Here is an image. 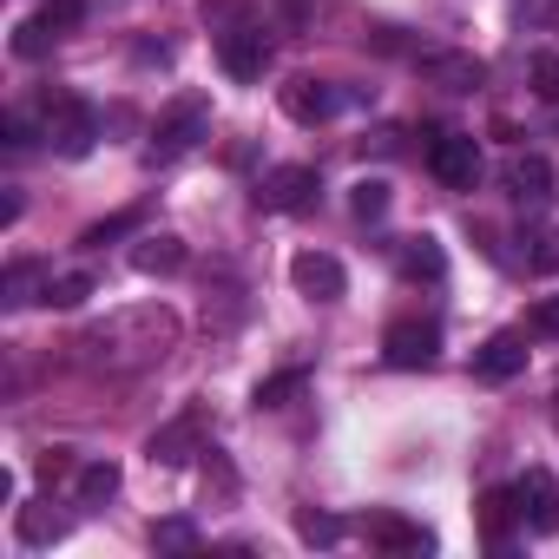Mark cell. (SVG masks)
Segmentation results:
<instances>
[{"label":"cell","mask_w":559,"mask_h":559,"mask_svg":"<svg viewBox=\"0 0 559 559\" xmlns=\"http://www.w3.org/2000/svg\"><path fill=\"white\" fill-rule=\"evenodd\" d=\"M533 270H559V230H539L533 237Z\"/></svg>","instance_id":"31"},{"label":"cell","mask_w":559,"mask_h":559,"mask_svg":"<svg viewBox=\"0 0 559 559\" xmlns=\"http://www.w3.org/2000/svg\"><path fill=\"white\" fill-rule=\"evenodd\" d=\"M389 204H395V191H389L382 178H362V185L349 191V211H356L362 224H382V217H389Z\"/></svg>","instance_id":"22"},{"label":"cell","mask_w":559,"mask_h":559,"mask_svg":"<svg viewBox=\"0 0 559 559\" xmlns=\"http://www.w3.org/2000/svg\"><path fill=\"white\" fill-rule=\"evenodd\" d=\"M47 139H53L60 158H86L99 145V112L86 99H53L47 106Z\"/></svg>","instance_id":"5"},{"label":"cell","mask_w":559,"mask_h":559,"mask_svg":"<svg viewBox=\"0 0 559 559\" xmlns=\"http://www.w3.org/2000/svg\"><path fill=\"white\" fill-rule=\"evenodd\" d=\"M520 493V520H526V533H559V480L546 474V467H526V480L513 487Z\"/></svg>","instance_id":"9"},{"label":"cell","mask_w":559,"mask_h":559,"mask_svg":"<svg viewBox=\"0 0 559 559\" xmlns=\"http://www.w3.org/2000/svg\"><path fill=\"white\" fill-rule=\"evenodd\" d=\"M304 382H310L304 369H284V376H270V382H257V408H284V402H290V395H297Z\"/></svg>","instance_id":"24"},{"label":"cell","mask_w":559,"mask_h":559,"mask_svg":"<svg viewBox=\"0 0 559 559\" xmlns=\"http://www.w3.org/2000/svg\"><path fill=\"white\" fill-rule=\"evenodd\" d=\"M132 263L145 270V276H171V270H185V243L178 237H139V250H132Z\"/></svg>","instance_id":"17"},{"label":"cell","mask_w":559,"mask_h":559,"mask_svg":"<svg viewBox=\"0 0 559 559\" xmlns=\"http://www.w3.org/2000/svg\"><path fill=\"white\" fill-rule=\"evenodd\" d=\"M40 21H47L53 34H67V27H80V21H86V0H47Z\"/></svg>","instance_id":"28"},{"label":"cell","mask_w":559,"mask_h":559,"mask_svg":"<svg viewBox=\"0 0 559 559\" xmlns=\"http://www.w3.org/2000/svg\"><path fill=\"white\" fill-rule=\"evenodd\" d=\"M507 191H513L520 211H546V204H552V165H546L539 152L513 158V165H507Z\"/></svg>","instance_id":"11"},{"label":"cell","mask_w":559,"mask_h":559,"mask_svg":"<svg viewBox=\"0 0 559 559\" xmlns=\"http://www.w3.org/2000/svg\"><path fill=\"white\" fill-rule=\"evenodd\" d=\"M139 224H145L139 211H119V217H106V224H93V230H86L80 243H93V250H99V243H112V237H126V230H139Z\"/></svg>","instance_id":"27"},{"label":"cell","mask_w":559,"mask_h":559,"mask_svg":"<svg viewBox=\"0 0 559 559\" xmlns=\"http://www.w3.org/2000/svg\"><path fill=\"white\" fill-rule=\"evenodd\" d=\"M204 126H211V99L204 93H185L158 126H152V145H145V165H171V158H185L198 139H204Z\"/></svg>","instance_id":"2"},{"label":"cell","mask_w":559,"mask_h":559,"mask_svg":"<svg viewBox=\"0 0 559 559\" xmlns=\"http://www.w3.org/2000/svg\"><path fill=\"white\" fill-rule=\"evenodd\" d=\"M297 533H304L310 546H336V539H343V526H336L330 513H304V520H297Z\"/></svg>","instance_id":"30"},{"label":"cell","mask_w":559,"mask_h":559,"mask_svg":"<svg viewBox=\"0 0 559 559\" xmlns=\"http://www.w3.org/2000/svg\"><path fill=\"white\" fill-rule=\"evenodd\" d=\"M198 441H204V415H198V408H185L178 421H165V428L152 435V461H158V467H178V461H191V454H198Z\"/></svg>","instance_id":"13"},{"label":"cell","mask_w":559,"mask_h":559,"mask_svg":"<svg viewBox=\"0 0 559 559\" xmlns=\"http://www.w3.org/2000/svg\"><path fill=\"white\" fill-rule=\"evenodd\" d=\"M441 270H448V257H441L435 237H408L402 243V276H428V284H441Z\"/></svg>","instance_id":"21"},{"label":"cell","mask_w":559,"mask_h":559,"mask_svg":"<svg viewBox=\"0 0 559 559\" xmlns=\"http://www.w3.org/2000/svg\"><path fill=\"white\" fill-rule=\"evenodd\" d=\"M310 198H317V165H276L257 185V204L263 211H310Z\"/></svg>","instance_id":"7"},{"label":"cell","mask_w":559,"mask_h":559,"mask_svg":"<svg viewBox=\"0 0 559 559\" xmlns=\"http://www.w3.org/2000/svg\"><path fill=\"white\" fill-rule=\"evenodd\" d=\"M428 171L448 191H474L480 185V145H474V132H435L428 139Z\"/></svg>","instance_id":"3"},{"label":"cell","mask_w":559,"mask_h":559,"mask_svg":"<svg viewBox=\"0 0 559 559\" xmlns=\"http://www.w3.org/2000/svg\"><path fill=\"white\" fill-rule=\"evenodd\" d=\"M526 73H533V93L539 99H559V53H533Z\"/></svg>","instance_id":"29"},{"label":"cell","mask_w":559,"mask_h":559,"mask_svg":"<svg viewBox=\"0 0 559 559\" xmlns=\"http://www.w3.org/2000/svg\"><path fill=\"white\" fill-rule=\"evenodd\" d=\"M152 546H165V552H191V546H198V526H191V520H158V526H152Z\"/></svg>","instance_id":"26"},{"label":"cell","mask_w":559,"mask_h":559,"mask_svg":"<svg viewBox=\"0 0 559 559\" xmlns=\"http://www.w3.org/2000/svg\"><path fill=\"white\" fill-rule=\"evenodd\" d=\"M270 53H276V47H270V27H257V21H237V27L217 34V60H224L230 80H263Z\"/></svg>","instance_id":"4"},{"label":"cell","mask_w":559,"mask_h":559,"mask_svg":"<svg viewBox=\"0 0 559 559\" xmlns=\"http://www.w3.org/2000/svg\"><path fill=\"white\" fill-rule=\"evenodd\" d=\"M284 112H290L297 126H323V119L343 112V93H336L330 80H317V73H297V80L284 86Z\"/></svg>","instance_id":"8"},{"label":"cell","mask_w":559,"mask_h":559,"mask_svg":"<svg viewBox=\"0 0 559 559\" xmlns=\"http://www.w3.org/2000/svg\"><path fill=\"white\" fill-rule=\"evenodd\" d=\"M47 290H53V270L34 263V257L8 263V276H0V297H8V310H21V304H47Z\"/></svg>","instance_id":"14"},{"label":"cell","mask_w":559,"mask_h":559,"mask_svg":"<svg viewBox=\"0 0 559 559\" xmlns=\"http://www.w3.org/2000/svg\"><path fill=\"white\" fill-rule=\"evenodd\" d=\"M8 145H14V152L34 145V119H27V112H8Z\"/></svg>","instance_id":"33"},{"label":"cell","mask_w":559,"mask_h":559,"mask_svg":"<svg viewBox=\"0 0 559 559\" xmlns=\"http://www.w3.org/2000/svg\"><path fill=\"white\" fill-rule=\"evenodd\" d=\"M171 343H178V317L171 310H158V304L152 310H119V317H106V323H93L80 336V362L86 369H145Z\"/></svg>","instance_id":"1"},{"label":"cell","mask_w":559,"mask_h":559,"mask_svg":"<svg viewBox=\"0 0 559 559\" xmlns=\"http://www.w3.org/2000/svg\"><path fill=\"white\" fill-rule=\"evenodd\" d=\"M369 539H376L382 552H435V533L415 526V520H395V513H382V520L369 526Z\"/></svg>","instance_id":"15"},{"label":"cell","mask_w":559,"mask_h":559,"mask_svg":"<svg viewBox=\"0 0 559 559\" xmlns=\"http://www.w3.org/2000/svg\"><path fill=\"white\" fill-rule=\"evenodd\" d=\"M513 520H520V493H513V487H493V493L480 500V526H487V546H507ZM520 526H526V520H520Z\"/></svg>","instance_id":"16"},{"label":"cell","mask_w":559,"mask_h":559,"mask_svg":"<svg viewBox=\"0 0 559 559\" xmlns=\"http://www.w3.org/2000/svg\"><path fill=\"white\" fill-rule=\"evenodd\" d=\"M47 47H53V27H47V21H21V27H14V53H21V60H40Z\"/></svg>","instance_id":"25"},{"label":"cell","mask_w":559,"mask_h":559,"mask_svg":"<svg viewBox=\"0 0 559 559\" xmlns=\"http://www.w3.org/2000/svg\"><path fill=\"white\" fill-rule=\"evenodd\" d=\"M382 356H389L395 369H428V362L441 356V323H435V317H402V323H389Z\"/></svg>","instance_id":"6"},{"label":"cell","mask_w":559,"mask_h":559,"mask_svg":"<svg viewBox=\"0 0 559 559\" xmlns=\"http://www.w3.org/2000/svg\"><path fill=\"white\" fill-rule=\"evenodd\" d=\"M526 369V343L513 336V330H500V336H487L480 349H474V376L480 382H513Z\"/></svg>","instance_id":"12"},{"label":"cell","mask_w":559,"mask_h":559,"mask_svg":"<svg viewBox=\"0 0 559 559\" xmlns=\"http://www.w3.org/2000/svg\"><path fill=\"white\" fill-rule=\"evenodd\" d=\"M67 539V513L53 507H21V546H60Z\"/></svg>","instance_id":"20"},{"label":"cell","mask_w":559,"mask_h":559,"mask_svg":"<svg viewBox=\"0 0 559 559\" xmlns=\"http://www.w3.org/2000/svg\"><path fill=\"white\" fill-rule=\"evenodd\" d=\"M93 297V276L86 270H67V276H53V290H47V304H60V310H80Z\"/></svg>","instance_id":"23"},{"label":"cell","mask_w":559,"mask_h":559,"mask_svg":"<svg viewBox=\"0 0 559 559\" xmlns=\"http://www.w3.org/2000/svg\"><path fill=\"white\" fill-rule=\"evenodd\" d=\"M290 284H297L310 304H336V297L349 290V276H343V263H336L330 250H304V257L290 263Z\"/></svg>","instance_id":"10"},{"label":"cell","mask_w":559,"mask_h":559,"mask_svg":"<svg viewBox=\"0 0 559 559\" xmlns=\"http://www.w3.org/2000/svg\"><path fill=\"white\" fill-rule=\"evenodd\" d=\"M533 336H559V297H546V304H533V323H526Z\"/></svg>","instance_id":"32"},{"label":"cell","mask_w":559,"mask_h":559,"mask_svg":"<svg viewBox=\"0 0 559 559\" xmlns=\"http://www.w3.org/2000/svg\"><path fill=\"white\" fill-rule=\"evenodd\" d=\"M428 67V80H441L448 93H474L480 86V60H467V53H435V60H421Z\"/></svg>","instance_id":"18"},{"label":"cell","mask_w":559,"mask_h":559,"mask_svg":"<svg viewBox=\"0 0 559 559\" xmlns=\"http://www.w3.org/2000/svg\"><path fill=\"white\" fill-rule=\"evenodd\" d=\"M112 493H119V467H112V461H86L80 480H73V500H80V507H106Z\"/></svg>","instance_id":"19"}]
</instances>
